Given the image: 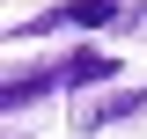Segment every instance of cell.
I'll list each match as a JSON object with an SVG mask.
<instances>
[{
  "mask_svg": "<svg viewBox=\"0 0 147 139\" xmlns=\"http://www.w3.org/2000/svg\"><path fill=\"white\" fill-rule=\"evenodd\" d=\"M132 110H147V88H118V95H110V103H96V110H88L81 124H88V132H103V124L132 117Z\"/></svg>",
  "mask_w": 147,
  "mask_h": 139,
  "instance_id": "obj_2",
  "label": "cell"
},
{
  "mask_svg": "<svg viewBox=\"0 0 147 139\" xmlns=\"http://www.w3.org/2000/svg\"><path fill=\"white\" fill-rule=\"evenodd\" d=\"M59 22H74V29H103V22H118V0H66Z\"/></svg>",
  "mask_w": 147,
  "mask_h": 139,
  "instance_id": "obj_3",
  "label": "cell"
},
{
  "mask_svg": "<svg viewBox=\"0 0 147 139\" xmlns=\"http://www.w3.org/2000/svg\"><path fill=\"white\" fill-rule=\"evenodd\" d=\"M103 81H118V59L110 51H88L81 44V51L59 59V88H103Z\"/></svg>",
  "mask_w": 147,
  "mask_h": 139,
  "instance_id": "obj_1",
  "label": "cell"
},
{
  "mask_svg": "<svg viewBox=\"0 0 147 139\" xmlns=\"http://www.w3.org/2000/svg\"><path fill=\"white\" fill-rule=\"evenodd\" d=\"M52 88H59V66H52V73H30V81H7V95H0V103H7V110H22V103H44Z\"/></svg>",
  "mask_w": 147,
  "mask_h": 139,
  "instance_id": "obj_4",
  "label": "cell"
}]
</instances>
